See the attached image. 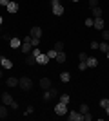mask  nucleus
I'll list each match as a JSON object with an SVG mask.
<instances>
[{"label":"nucleus","mask_w":109,"mask_h":121,"mask_svg":"<svg viewBox=\"0 0 109 121\" xmlns=\"http://www.w3.org/2000/svg\"><path fill=\"white\" fill-rule=\"evenodd\" d=\"M51 9L55 16H62L64 15V5L60 4V0H51Z\"/></svg>","instance_id":"obj_1"},{"label":"nucleus","mask_w":109,"mask_h":121,"mask_svg":"<svg viewBox=\"0 0 109 121\" xmlns=\"http://www.w3.org/2000/svg\"><path fill=\"white\" fill-rule=\"evenodd\" d=\"M18 87H20V89H24V91H29V89L33 87L31 78H26V76H24V78H20V80H18Z\"/></svg>","instance_id":"obj_2"},{"label":"nucleus","mask_w":109,"mask_h":121,"mask_svg":"<svg viewBox=\"0 0 109 121\" xmlns=\"http://www.w3.org/2000/svg\"><path fill=\"white\" fill-rule=\"evenodd\" d=\"M55 112H57L58 116H66L67 114V105L62 103V101H58L57 105H55Z\"/></svg>","instance_id":"obj_3"},{"label":"nucleus","mask_w":109,"mask_h":121,"mask_svg":"<svg viewBox=\"0 0 109 121\" xmlns=\"http://www.w3.org/2000/svg\"><path fill=\"white\" fill-rule=\"evenodd\" d=\"M69 121H84V114H80V110H71L69 112Z\"/></svg>","instance_id":"obj_4"},{"label":"nucleus","mask_w":109,"mask_h":121,"mask_svg":"<svg viewBox=\"0 0 109 121\" xmlns=\"http://www.w3.org/2000/svg\"><path fill=\"white\" fill-rule=\"evenodd\" d=\"M0 99H2V103H4L5 107H9L11 103L15 101V99H13V96H11L9 92H2V96H0Z\"/></svg>","instance_id":"obj_5"},{"label":"nucleus","mask_w":109,"mask_h":121,"mask_svg":"<svg viewBox=\"0 0 109 121\" xmlns=\"http://www.w3.org/2000/svg\"><path fill=\"white\" fill-rule=\"evenodd\" d=\"M93 27H95V29H98V31H102V29L105 27V22H104V18H102V16L95 18V20H93Z\"/></svg>","instance_id":"obj_6"},{"label":"nucleus","mask_w":109,"mask_h":121,"mask_svg":"<svg viewBox=\"0 0 109 121\" xmlns=\"http://www.w3.org/2000/svg\"><path fill=\"white\" fill-rule=\"evenodd\" d=\"M36 63H40V65H47L49 63V56L46 52H40V54L36 56Z\"/></svg>","instance_id":"obj_7"},{"label":"nucleus","mask_w":109,"mask_h":121,"mask_svg":"<svg viewBox=\"0 0 109 121\" xmlns=\"http://www.w3.org/2000/svg\"><path fill=\"white\" fill-rule=\"evenodd\" d=\"M31 49H33V45H31V42H26V40H22V45H20V51L24 52V54H29L31 52Z\"/></svg>","instance_id":"obj_8"},{"label":"nucleus","mask_w":109,"mask_h":121,"mask_svg":"<svg viewBox=\"0 0 109 121\" xmlns=\"http://www.w3.org/2000/svg\"><path fill=\"white\" fill-rule=\"evenodd\" d=\"M18 7H20V5H18V2H15V0H11L9 4L5 5V9L9 11V13H16V11H18Z\"/></svg>","instance_id":"obj_9"},{"label":"nucleus","mask_w":109,"mask_h":121,"mask_svg":"<svg viewBox=\"0 0 109 121\" xmlns=\"http://www.w3.org/2000/svg\"><path fill=\"white\" fill-rule=\"evenodd\" d=\"M40 89L42 91H49V89H51V80H49V78H42L40 80Z\"/></svg>","instance_id":"obj_10"},{"label":"nucleus","mask_w":109,"mask_h":121,"mask_svg":"<svg viewBox=\"0 0 109 121\" xmlns=\"http://www.w3.org/2000/svg\"><path fill=\"white\" fill-rule=\"evenodd\" d=\"M85 63H87V69H95V67L98 65V60L93 58V56H87V58H85Z\"/></svg>","instance_id":"obj_11"},{"label":"nucleus","mask_w":109,"mask_h":121,"mask_svg":"<svg viewBox=\"0 0 109 121\" xmlns=\"http://www.w3.org/2000/svg\"><path fill=\"white\" fill-rule=\"evenodd\" d=\"M9 45H11V49H20V45H22V40L20 38H11V42H9Z\"/></svg>","instance_id":"obj_12"},{"label":"nucleus","mask_w":109,"mask_h":121,"mask_svg":"<svg viewBox=\"0 0 109 121\" xmlns=\"http://www.w3.org/2000/svg\"><path fill=\"white\" fill-rule=\"evenodd\" d=\"M0 65L4 67V69H11V67H13V61H11L9 58H0Z\"/></svg>","instance_id":"obj_13"},{"label":"nucleus","mask_w":109,"mask_h":121,"mask_svg":"<svg viewBox=\"0 0 109 121\" xmlns=\"http://www.w3.org/2000/svg\"><path fill=\"white\" fill-rule=\"evenodd\" d=\"M26 63H27V65H35V63H36V58L31 54V52L26 54Z\"/></svg>","instance_id":"obj_14"},{"label":"nucleus","mask_w":109,"mask_h":121,"mask_svg":"<svg viewBox=\"0 0 109 121\" xmlns=\"http://www.w3.org/2000/svg\"><path fill=\"white\" fill-rule=\"evenodd\" d=\"M31 36H33V38H40V36H42V29H40V27H33V29H31Z\"/></svg>","instance_id":"obj_15"},{"label":"nucleus","mask_w":109,"mask_h":121,"mask_svg":"<svg viewBox=\"0 0 109 121\" xmlns=\"http://www.w3.org/2000/svg\"><path fill=\"white\" fill-rule=\"evenodd\" d=\"M91 13H93V16L95 18H98V16H102V7H91Z\"/></svg>","instance_id":"obj_16"},{"label":"nucleus","mask_w":109,"mask_h":121,"mask_svg":"<svg viewBox=\"0 0 109 121\" xmlns=\"http://www.w3.org/2000/svg\"><path fill=\"white\" fill-rule=\"evenodd\" d=\"M66 60H67V56H66V52H64V51H60V52L57 54V61H58V63H64Z\"/></svg>","instance_id":"obj_17"},{"label":"nucleus","mask_w":109,"mask_h":121,"mask_svg":"<svg viewBox=\"0 0 109 121\" xmlns=\"http://www.w3.org/2000/svg\"><path fill=\"white\" fill-rule=\"evenodd\" d=\"M5 83H7V87H18V80L16 78H7Z\"/></svg>","instance_id":"obj_18"},{"label":"nucleus","mask_w":109,"mask_h":121,"mask_svg":"<svg viewBox=\"0 0 109 121\" xmlns=\"http://www.w3.org/2000/svg\"><path fill=\"white\" fill-rule=\"evenodd\" d=\"M47 56H49V60H53V58H55V60H57V54H58V51H55V49H49L46 52Z\"/></svg>","instance_id":"obj_19"},{"label":"nucleus","mask_w":109,"mask_h":121,"mask_svg":"<svg viewBox=\"0 0 109 121\" xmlns=\"http://www.w3.org/2000/svg\"><path fill=\"white\" fill-rule=\"evenodd\" d=\"M60 80H62L64 83H67V81L71 80V74H69V72H62V74H60Z\"/></svg>","instance_id":"obj_20"},{"label":"nucleus","mask_w":109,"mask_h":121,"mask_svg":"<svg viewBox=\"0 0 109 121\" xmlns=\"http://www.w3.org/2000/svg\"><path fill=\"white\" fill-rule=\"evenodd\" d=\"M98 49L102 51V52H107V51H109V43H107V42H102V43L98 45Z\"/></svg>","instance_id":"obj_21"},{"label":"nucleus","mask_w":109,"mask_h":121,"mask_svg":"<svg viewBox=\"0 0 109 121\" xmlns=\"http://www.w3.org/2000/svg\"><path fill=\"white\" fill-rule=\"evenodd\" d=\"M4 117H7V108L0 105V119H4Z\"/></svg>","instance_id":"obj_22"},{"label":"nucleus","mask_w":109,"mask_h":121,"mask_svg":"<svg viewBox=\"0 0 109 121\" xmlns=\"http://www.w3.org/2000/svg\"><path fill=\"white\" fill-rule=\"evenodd\" d=\"M102 38L104 42H109V29H102Z\"/></svg>","instance_id":"obj_23"},{"label":"nucleus","mask_w":109,"mask_h":121,"mask_svg":"<svg viewBox=\"0 0 109 121\" xmlns=\"http://www.w3.org/2000/svg\"><path fill=\"white\" fill-rule=\"evenodd\" d=\"M55 51H58V52L64 51V42H57V43H55Z\"/></svg>","instance_id":"obj_24"},{"label":"nucleus","mask_w":109,"mask_h":121,"mask_svg":"<svg viewBox=\"0 0 109 121\" xmlns=\"http://www.w3.org/2000/svg\"><path fill=\"white\" fill-rule=\"evenodd\" d=\"M60 101L67 105V103H69V94H60Z\"/></svg>","instance_id":"obj_25"},{"label":"nucleus","mask_w":109,"mask_h":121,"mask_svg":"<svg viewBox=\"0 0 109 121\" xmlns=\"http://www.w3.org/2000/svg\"><path fill=\"white\" fill-rule=\"evenodd\" d=\"M31 45L38 47V45H40V38H33V36H31Z\"/></svg>","instance_id":"obj_26"},{"label":"nucleus","mask_w":109,"mask_h":121,"mask_svg":"<svg viewBox=\"0 0 109 121\" xmlns=\"http://www.w3.org/2000/svg\"><path fill=\"white\" fill-rule=\"evenodd\" d=\"M85 112H89V107L85 105V103H82V105H80V114H85Z\"/></svg>","instance_id":"obj_27"},{"label":"nucleus","mask_w":109,"mask_h":121,"mask_svg":"<svg viewBox=\"0 0 109 121\" xmlns=\"http://www.w3.org/2000/svg\"><path fill=\"white\" fill-rule=\"evenodd\" d=\"M98 103H100V107H102V108H105V107L109 105V99H105V98H104V99H100Z\"/></svg>","instance_id":"obj_28"},{"label":"nucleus","mask_w":109,"mask_h":121,"mask_svg":"<svg viewBox=\"0 0 109 121\" xmlns=\"http://www.w3.org/2000/svg\"><path fill=\"white\" fill-rule=\"evenodd\" d=\"M93 20H95V18L87 16V18H85V25H87V27H93Z\"/></svg>","instance_id":"obj_29"},{"label":"nucleus","mask_w":109,"mask_h":121,"mask_svg":"<svg viewBox=\"0 0 109 121\" xmlns=\"http://www.w3.org/2000/svg\"><path fill=\"white\" fill-rule=\"evenodd\" d=\"M51 98H53V94H51L49 91H46V94H44V101H49Z\"/></svg>","instance_id":"obj_30"},{"label":"nucleus","mask_w":109,"mask_h":121,"mask_svg":"<svg viewBox=\"0 0 109 121\" xmlns=\"http://www.w3.org/2000/svg\"><path fill=\"white\" fill-rule=\"evenodd\" d=\"M78 69H80V71H85V69H87V63H85V61H80Z\"/></svg>","instance_id":"obj_31"},{"label":"nucleus","mask_w":109,"mask_h":121,"mask_svg":"<svg viewBox=\"0 0 109 121\" xmlns=\"http://www.w3.org/2000/svg\"><path fill=\"white\" fill-rule=\"evenodd\" d=\"M84 119H85V121H91V119H93V116H91L89 112H85V114H84Z\"/></svg>","instance_id":"obj_32"},{"label":"nucleus","mask_w":109,"mask_h":121,"mask_svg":"<svg viewBox=\"0 0 109 121\" xmlns=\"http://www.w3.org/2000/svg\"><path fill=\"white\" fill-rule=\"evenodd\" d=\"M89 5H91V7H96V5H98V0H89Z\"/></svg>","instance_id":"obj_33"},{"label":"nucleus","mask_w":109,"mask_h":121,"mask_svg":"<svg viewBox=\"0 0 109 121\" xmlns=\"http://www.w3.org/2000/svg\"><path fill=\"white\" fill-rule=\"evenodd\" d=\"M98 45H100L98 42H91V49H95V51H96V49H98Z\"/></svg>","instance_id":"obj_34"},{"label":"nucleus","mask_w":109,"mask_h":121,"mask_svg":"<svg viewBox=\"0 0 109 121\" xmlns=\"http://www.w3.org/2000/svg\"><path fill=\"white\" fill-rule=\"evenodd\" d=\"M78 58H80V61H85V58H87V54H85V52H80V56H78Z\"/></svg>","instance_id":"obj_35"},{"label":"nucleus","mask_w":109,"mask_h":121,"mask_svg":"<svg viewBox=\"0 0 109 121\" xmlns=\"http://www.w3.org/2000/svg\"><path fill=\"white\" fill-rule=\"evenodd\" d=\"M11 108H13V110H16V108H18V103H16V101H13V103H11Z\"/></svg>","instance_id":"obj_36"},{"label":"nucleus","mask_w":109,"mask_h":121,"mask_svg":"<svg viewBox=\"0 0 109 121\" xmlns=\"http://www.w3.org/2000/svg\"><path fill=\"white\" fill-rule=\"evenodd\" d=\"M9 2H11V0H0V5H4V7H5V5L9 4Z\"/></svg>","instance_id":"obj_37"},{"label":"nucleus","mask_w":109,"mask_h":121,"mask_svg":"<svg viewBox=\"0 0 109 121\" xmlns=\"http://www.w3.org/2000/svg\"><path fill=\"white\" fill-rule=\"evenodd\" d=\"M33 112H35V108H33V107H27V110H26V114H33Z\"/></svg>","instance_id":"obj_38"},{"label":"nucleus","mask_w":109,"mask_h":121,"mask_svg":"<svg viewBox=\"0 0 109 121\" xmlns=\"http://www.w3.org/2000/svg\"><path fill=\"white\" fill-rule=\"evenodd\" d=\"M105 114H107V116H109V105L105 107Z\"/></svg>","instance_id":"obj_39"},{"label":"nucleus","mask_w":109,"mask_h":121,"mask_svg":"<svg viewBox=\"0 0 109 121\" xmlns=\"http://www.w3.org/2000/svg\"><path fill=\"white\" fill-rule=\"evenodd\" d=\"M2 22H4V18H2V15H0V25H2Z\"/></svg>","instance_id":"obj_40"},{"label":"nucleus","mask_w":109,"mask_h":121,"mask_svg":"<svg viewBox=\"0 0 109 121\" xmlns=\"http://www.w3.org/2000/svg\"><path fill=\"white\" fill-rule=\"evenodd\" d=\"M105 58H107V60H109V51H107V52H105Z\"/></svg>","instance_id":"obj_41"},{"label":"nucleus","mask_w":109,"mask_h":121,"mask_svg":"<svg viewBox=\"0 0 109 121\" xmlns=\"http://www.w3.org/2000/svg\"><path fill=\"white\" fill-rule=\"evenodd\" d=\"M71 2H80V0H71Z\"/></svg>","instance_id":"obj_42"}]
</instances>
